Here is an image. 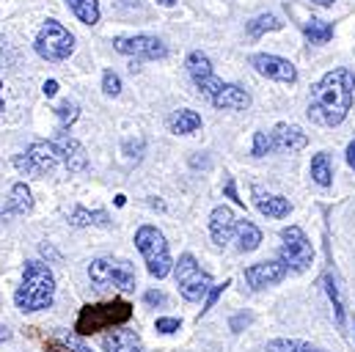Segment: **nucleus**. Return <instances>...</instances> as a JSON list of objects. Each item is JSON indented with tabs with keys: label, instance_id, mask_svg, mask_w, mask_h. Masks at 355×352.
I'll return each instance as SVG.
<instances>
[{
	"label": "nucleus",
	"instance_id": "obj_39",
	"mask_svg": "<svg viewBox=\"0 0 355 352\" xmlns=\"http://www.w3.org/2000/svg\"><path fill=\"white\" fill-rule=\"evenodd\" d=\"M226 195H229V198H232V201H234V204H240V206H243V204H245V201H243V198H237V193H234V182H232V179H229V182H226Z\"/></svg>",
	"mask_w": 355,
	"mask_h": 352
},
{
	"label": "nucleus",
	"instance_id": "obj_36",
	"mask_svg": "<svg viewBox=\"0 0 355 352\" xmlns=\"http://www.w3.org/2000/svg\"><path fill=\"white\" fill-rule=\"evenodd\" d=\"M157 333H177L179 331V319H174V317H163V319H157Z\"/></svg>",
	"mask_w": 355,
	"mask_h": 352
},
{
	"label": "nucleus",
	"instance_id": "obj_45",
	"mask_svg": "<svg viewBox=\"0 0 355 352\" xmlns=\"http://www.w3.org/2000/svg\"><path fill=\"white\" fill-rule=\"evenodd\" d=\"M0 110H3V83H0Z\"/></svg>",
	"mask_w": 355,
	"mask_h": 352
},
{
	"label": "nucleus",
	"instance_id": "obj_32",
	"mask_svg": "<svg viewBox=\"0 0 355 352\" xmlns=\"http://www.w3.org/2000/svg\"><path fill=\"white\" fill-rule=\"evenodd\" d=\"M58 350L61 352H91L80 339H75V336H67V333H58Z\"/></svg>",
	"mask_w": 355,
	"mask_h": 352
},
{
	"label": "nucleus",
	"instance_id": "obj_41",
	"mask_svg": "<svg viewBox=\"0 0 355 352\" xmlns=\"http://www.w3.org/2000/svg\"><path fill=\"white\" fill-rule=\"evenodd\" d=\"M347 163H350V168L355 171V141L347 146Z\"/></svg>",
	"mask_w": 355,
	"mask_h": 352
},
{
	"label": "nucleus",
	"instance_id": "obj_2",
	"mask_svg": "<svg viewBox=\"0 0 355 352\" xmlns=\"http://www.w3.org/2000/svg\"><path fill=\"white\" fill-rule=\"evenodd\" d=\"M55 297V275L47 264L28 262L22 272V283L14 292V303L22 314H36L53 306Z\"/></svg>",
	"mask_w": 355,
	"mask_h": 352
},
{
	"label": "nucleus",
	"instance_id": "obj_34",
	"mask_svg": "<svg viewBox=\"0 0 355 352\" xmlns=\"http://www.w3.org/2000/svg\"><path fill=\"white\" fill-rule=\"evenodd\" d=\"M226 286H232V281H223L220 286H212V289H209V294H207V300H204V308H201V314H207V311H209V308H212V306L220 300V294L226 292Z\"/></svg>",
	"mask_w": 355,
	"mask_h": 352
},
{
	"label": "nucleus",
	"instance_id": "obj_22",
	"mask_svg": "<svg viewBox=\"0 0 355 352\" xmlns=\"http://www.w3.org/2000/svg\"><path fill=\"white\" fill-rule=\"evenodd\" d=\"M168 130H171L174 135H193V132L201 130V116H198L196 110H187V107L174 110V113L168 116Z\"/></svg>",
	"mask_w": 355,
	"mask_h": 352
},
{
	"label": "nucleus",
	"instance_id": "obj_29",
	"mask_svg": "<svg viewBox=\"0 0 355 352\" xmlns=\"http://www.w3.org/2000/svg\"><path fill=\"white\" fill-rule=\"evenodd\" d=\"M325 289H328V294H331V300H334V311H336V322L342 325V322H345V308H342V297H339V289H336V281H334L331 275H325Z\"/></svg>",
	"mask_w": 355,
	"mask_h": 352
},
{
	"label": "nucleus",
	"instance_id": "obj_46",
	"mask_svg": "<svg viewBox=\"0 0 355 352\" xmlns=\"http://www.w3.org/2000/svg\"><path fill=\"white\" fill-rule=\"evenodd\" d=\"M124 3H138V0H124Z\"/></svg>",
	"mask_w": 355,
	"mask_h": 352
},
{
	"label": "nucleus",
	"instance_id": "obj_40",
	"mask_svg": "<svg viewBox=\"0 0 355 352\" xmlns=\"http://www.w3.org/2000/svg\"><path fill=\"white\" fill-rule=\"evenodd\" d=\"M55 94H58V83L55 80H47L44 83V96H55Z\"/></svg>",
	"mask_w": 355,
	"mask_h": 352
},
{
	"label": "nucleus",
	"instance_id": "obj_35",
	"mask_svg": "<svg viewBox=\"0 0 355 352\" xmlns=\"http://www.w3.org/2000/svg\"><path fill=\"white\" fill-rule=\"evenodd\" d=\"M144 303H146V306H152V308H157V306H166V294H163L160 289H149V292L144 294Z\"/></svg>",
	"mask_w": 355,
	"mask_h": 352
},
{
	"label": "nucleus",
	"instance_id": "obj_6",
	"mask_svg": "<svg viewBox=\"0 0 355 352\" xmlns=\"http://www.w3.org/2000/svg\"><path fill=\"white\" fill-rule=\"evenodd\" d=\"M177 286L184 300L201 303L212 289V278H209V272L201 270V264L196 262L193 254H182L177 262Z\"/></svg>",
	"mask_w": 355,
	"mask_h": 352
},
{
	"label": "nucleus",
	"instance_id": "obj_21",
	"mask_svg": "<svg viewBox=\"0 0 355 352\" xmlns=\"http://www.w3.org/2000/svg\"><path fill=\"white\" fill-rule=\"evenodd\" d=\"M232 240L237 243V251H240V254H251V251L259 248L262 231H259L251 220H237V229H234V237H232Z\"/></svg>",
	"mask_w": 355,
	"mask_h": 352
},
{
	"label": "nucleus",
	"instance_id": "obj_14",
	"mask_svg": "<svg viewBox=\"0 0 355 352\" xmlns=\"http://www.w3.org/2000/svg\"><path fill=\"white\" fill-rule=\"evenodd\" d=\"M53 146H55V152H58V160H64V166H67L69 171H86L89 155H86V149H83L80 141H75V138H69V135L61 132V135L53 141Z\"/></svg>",
	"mask_w": 355,
	"mask_h": 352
},
{
	"label": "nucleus",
	"instance_id": "obj_15",
	"mask_svg": "<svg viewBox=\"0 0 355 352\" xmlns=\"http://www.w3.org/2000/svg\"><path fill=\"white\" fill-rule=\"evenodd\" d=\"M234 229H237V218L229 206H215L212 215H209V234H212V243L218 248L229 245L232 237H234Z\"/></svg>",
	"mask_w": 355,
	"mask_h": 352
},
{
	"label": "nucleus",
	"instance_id": "obj_42",
	"mask_svg": "<svg viewBox=\"0 0 355 352\" xmlns=\"http://www.w3.org/2000/svg\"><path fill=\"white\" fill-rule=\"evenodd\" d=\"M8 339H11V331L6 325H0V342H8Z\"/></svg>",
	"mask_w": 355,
	"mask_h": 352
},
{
	"label": "nucleus",
	"instance_id": "obj_31",
	"mask_svg": "<svg viewBox=\"0 0 355 352\" xmlns=\"http://www.w3.org/2000/svg\"><path fill=\"white\" fill-rule=\"evenodd\" d=\"M270 352H320L314 350V347H309V344H303V342H284V339H278V342H272Z\"/></svg>",
	"mask_w": 355,
	"mask_h": 352
},
{
	"label": "nucleus",
	"instance_id": "obj_13",
	"mask_svg": "<svg viewBox=\"0 0 355 352\" xmlns=\"http://www.w3.org/2000/svg\"><path fill=\"white\" fill-rule=\"evenodd\" d=\"M286 264L281 262H259V264H251L248 270H245V281H248V286L251 289H265V286H275L278 281H284L286 278Z\"/></svg>",
	"mask_w": 355,
	"mask_h": 352
},
{
	"label": "nucleus",
	"instance_id": "obj_30",
	"mask_svg": "<svg viewBox=\"0 0 355 352\" xmlns=\"http://www.w3.org/2000/svg\"><path fill=\"white\" fill-rule=\"evenodd\" d=\"M270 152H275L272 135H270V132H257V135H254V157H265Z\"/></svg>",
	"mask_w": 355,
	"mask_h": 352
},
{
	"label": "nucleus",
	"instance_id": "obj_1",
	"mask_svg": "<svg viewBox=\"0 0 355 352\" xmlns=\"http://www.w3.org/2000/svg\"><path fill=\"white\" fill-rule=\"evenodd\" d=\"M355 99V75L350 69L328 72L317 86L311 88L309 118L320 127H336L347 118Z\"/></svg>",
	"mask_w": 355,
	"mask_h": 352
},
{
	"label": "nucleus",
	"instance_id": "obj_25",
	"mask_svg": "<svg viewBox=\"0 0 355 352\" xmlns=\"http://www.w3.org/2000/svg\"><path fill=\"white\" fill-rule=\"evenodd\" d=\"M67 6L75 11V17L83 25H96L99 22V3L96 0H67Z\"/></svg>",
	"mask_w": 355,
	"mask_h": 352
},
{
	"label": "nucleus",
	"instance_id": "obj_33",
	"mask_svg": "<svg viewBox=\"0 0 355 352\" xmlns=\"http://www.w3.org/2000/svg\"><path fill=\"white\" fill-rule=\"evenodd\" d=\"M102 91H105L107 96H119V91H121V78H119L113 69H107V72L102 75Z\"/></svg>",
	"mask_w": 355,
	"mask_h": 352
},
{
	"label": "nucleus",
	"instance_id": "obj_9",
	"mask_svg": "<svg viewBox=\"0 0 355 352\" xmlns=\"http://www.w3.org/2000/svg\"><path fill=\"white\" fill-rule=\"evenodd\" d=\"M55 163H58V152H55V146H53V143H44V141L31 143L25 155L14 157L17 171H22V174H28V176L50 174V171L55 168Z\"/></svg>",
	"mask_w": 355,
	"mask_h": 352
},
{
	"label": "nucleus",
	"instance_id": "obj_12",
	"mask_svg": "<svg viewBox=\"0 0 355 352\" xmlns=\"http://www.w3.org/2000/svg\"><path fill=\"white\" fill-rule=\"evenodd\" d=\"M251 67L262 75V78H270V80H278V83H295L297 80V69L295 64H289L286 58H278V55H267V53H259L251 58Z\"/></svg>",
	"mask_w": 355,
	"mask_h": 352
},
{
	"label": "nucleus",
	"instance_id": "obj_17",
	"mask_svg": "<svg viewBox=\"0 0 355 352\" xmlns=\"http://www.w3.org/2000/svg\"><path fill=\"white\" fill-rule=\"evenodd\" d=\"M209 102L215 107H220V110H245L251 105V94L245 88L234 86V83H223V88Z\"/></svg>",
	"mask_w": 355,
	"mask_h": 352
},
{
	"label": "nucleus",
	"instance_id": "obj_5",
	"mask_svg": "<svg viewBox=\"0 0 355 352\" xmlns=\"http://www.w3.org/2000/svg\"><path fill=\"white\" fill-rule=\"evenodd\" d=\"M33 47H36L39 58H44V61H50V64H61V61H67V58L72 55V50H75V36H72L61 22L47 19V22L42 25V30H39Z\"/></svg>",
	"mask_w": 355,
	"mask_h": 352
},
{
	"label": "nucleus",
	"instance_id": "obj_27",
	"mask_svg": "<svg viewBox=\"0 0 355 352\" xmlns=\"http://www.w3.org/2000/svg\"><path fill=\"white\" fill-rule=\"evenodd\" d=\"M284 22L275 17V14H259L257 19H251L248 22V36L251 39H259V36H265L267 30H278Z\"/></svg>",
	"mask_w": 355,
	"mask_h": 352
},
{
	"label": "nucleus",
	"instance_id": "obj_37",
	"mask_svg": "<svg viewBox=\"0 0 355 352\" xmlns=\"http://www.w3.org/2000/svg\"><path fill=\"white\" fill-rule=\"evenodd\" d=\"M124 149H127V155H130V157H135V160H141V152H144V141H141V138H138L135 143L130 141V143H127Z\"/></svg>",
	"mask_w": 355,
	"mask_h": 352
},
{
	"label": "nucleus",
	"instance_id": "obj_38",
	"mask_svg": "<svg viewBox=\"0 0 355 352\" xmlns=\"http://www.w3.org/2000/svg\"><path fill=\"white\" fill-rule=\"evenodd\" d=\"M248 322H251V317H248V314H237V317L232 319V331H234V333H240V328H243V325H248Z\"/></svg>",
	"mask_w": 355,
	"mask_h": 352
},
{
	"label": "nucleus",
	"instance_id": "obj_24",
	"mask_svg": "<svg viewBox=\"0 0 355 352\" xmlns=\"http://www.w3.org/2000/svg\"><path fill=\"white\" fill-rule=\"evenodd\" d=\"M303 33L311 44H325L334 39V25L325 19H309V22H303Z\"/></svg>",
	"mask_w": 355,
	"mask_h": 352
},
{
	"label": "nucleus",
	"instance_id": "obj_8",
	"mask_svg": "<svg viewBox=\"0 0 355 352\" xmlns=\"http://www.w3.org/2000/svg\"><path fill=\"white\" fill-rule=\"evenodd\" d=\"M281 240H284V245H281V262L286 264V270H292V272H303V270L311 267L314 248H311L309 237L303 234V229H297V226H286V229L281 231Z\"/></svg>",
	"mask_w": 355,
	"mask_h": 352
},
{
	"label": "nucleus",
	"instance_id": "obj_19",
	"mask_svg": "<svg viewBox=\"0 0 355 352\" xmlns=\"http://www.w3.org/2000/svg\"><path fill=\"white\" fill-rule=\"evenodd\" d=\"M33 209V195H31V187L25 182H17L11 187V195H8V206L0 212V218H8V215H28Z\"/></svg>",
	"mask_w": 355,
	"mask_h": 352
},
{
	"label": "nucleus",
	"instance_id": "obj_20",
	"mask_svg": "<svg viewBox=\"0 0 355 352\" xmlns=\"http://www.w3.org/2000/svg\"><path fill=\"white\" fill-rule=\"evenodd\" d=\"M254 198H257V206L259 212L267 218H286L292 212V204L284 198V195H272V193H262V190H254Z\"/></svg>",
	"mask_w": 355,
	"mask_h": 352
},
{
	"label": "nucleus",
	"instance_id": "obj_26",
	"mask_svg": "<svg viewBox=\"0 0 355 352\" xmlns=\"http://www.w3.org/2000/svg\"><path fill=\"white\" fill-rule=\"evenodd\" d=\"M311 179L320 184V187H331L334 182V168H331V157L325 152H320L314 160H311Z\"/></svg>",
	"mask_w": 355,
	"mask_h": 352
},
{
	"label": "nucleus",
	"instance_id": "obj_18",
	"mask_svg": "<svg viewBox=\"0 0 355 352\" xmlns=\"http://www.w3.org/2000/svg\"><path fill=\"white\" fill-rule=\"evenodd\" d=\"M102 350L105 352H144V347H141V339L135 336V331L121 328V331H113V333H107V336L102 339Z\"/></svg>",
	"mask_w": 355,
	"mask_h": 352
},
{
	"label": "nucleus",
	"instance_id": "obj_43",
	"mask_svg": "<svg viewBox=\"0 0 355 352\" xmlns=\"http://www.w3.org/2000/svg\"><path fill=\"white\" fill-rule=\"evenodd\" d=\"M311 3H317V6H334L336 0H311Z\"/></svg>",
	"mask_w": 355,
	"mask_h": 352
},
{
	"label": "nucleus",
	"instance_id": "obj_44",
	"mask_svg": "<svg viewBox=\"0 0 355 352\" xmlns=\"http://www.w3.org/2000/svg\"><path fill=\"white\" fill-rule=\"evenodd\" d=\"M157 3H160V6H174L177 0H157Z\"/></svg>",
	"mask_w": 355,
	"mask_h": 352
},
{
	"label": "nucleus",
	"instance_id": "obj_7",
	"mask_svg": "<svg viewBox=\"0 0 355 352\" xmlns=\"http://www.w3.org/2000/svg\"><path fill=\"white\" fill-rule=\"evenodd\" d=\"M89 278L96 283V289L116 286L121 292L135 289V270L124 259H94L89 267Z\"/></svg>",
	"mask_w": 355,
	"mask_h": 352
},
{
	"label": "nucleus",
	"instance_id": "obj_4",
	"mask_svg": "<svg viewBox=\"0 0 355 352\" xmlns=\"http://www.w3.org/2000/svg\"><path fill=\"white\" fill-rule=\"evenodd\" d=\"M135 245H138L152 278H166L171 272V267H174L171 251H168V243L157 226H141L135 231Z\"/></svg>",
	"mask_w": 355,
	"mask_h": 352
},
{
	"label": "nucleus",
	"instance_id": "obj_23",
	"mask_svg": "<svg viewBox=\"0 0 355 352\" xmlns=\"http://www.w3.org/2000/svg\"><path fill=\"white\" fill-rule=\"evenodd\" d=\"M69 223H72V226H102V229H107V226H110V215H107L105 209L89 212L86 206H75L72 215H69Z\"/></svg>",
	"mask_w": 355,
	"mask_h": 352
},
{
	"label": "nucleus",
	"instance_id": "obj_11",
	"mask_svg": "<svg viewBox=\"0 0 355 352\" xmlns=\"http://www.w3.org/2000/svg\"><path fill=\"white\" fill-rule=\"evenodd\" d=\"M187 72H190V78H193L196 88H198L207 99H212V96L223 88V80H218L215 72H212V61H209L201 50H196V53L187 55Z\"/></svg>",
	"mask_w": 355,
	"mask_h": 352
},
{
	"label": "nucleus",
	"instance_id": "obj_3",
	"mask_svg": "<svg viewBox=\"0 0 355 352\" xmlns=\"http://www.w3.org/2000/svg\"><path fill=\"white\" fill-rule=\"evenodd\" d=\"M132 317V306L127 300H110V303H96V306H83L75 322L78 336H91L96 331L124 325Z\"/></svg>",
	"mask_w": 355,
	"mask_h": 352
},
{
	"label": "nucleus",
	"instance_id": "obj_16",
	"mask_svg": "<svg viewBox=\"0 0 355 352\" xmlns=\"http://www.w3.org/2000/svg\"><path fill=\"white\" fill-rule=\"evenodd\" d=\"M270 135H272L275 152H289V155H295V152L306 149V143H309V135H306L297 124H286V121L275 124V130H272Z\"/></svg>",
	"mask_w": 355,
	"mask_h": 352
},
{
	"label": "nucleus",
	"instance_id": "obj_10",
	"mask_svg": "<svg viewBox=\"0 0 355 352\" xmlns=\"http://www.w3.org/2000/svg\"><path fill=\"white\" fill-rule=\"evenodd\" d=\"M113 47L116 53L121 55H132V58H146V61H157V58H166L168 50L166 44L157 39V36H116L113 39Z\"/></svg>",
	"mask_w": 355,
	"mask_h": 352
},
{
	"label": "nucleus",
	"instance_id": "obj_28",
	"mask_svg": "<svg viewBox=\"0 0 355 352\" xmlns=\"http://www.w3.org/2000/svg\"><path fill=\"white\" fill-rule=\"evenodd\" d=\"M55 116L61 118V127L67 130L69 124H75V121H78V116H80V105L67 99V102H61V105L55 107Z\"/></svg>",
	"mask_w": 355,
	"mask_h": 352
}]
</instances>
